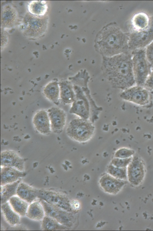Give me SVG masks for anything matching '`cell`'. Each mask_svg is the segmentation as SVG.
Here are the masks:
<instances>
[{"label":"cell","instance_id":"277c9868","mask_svg":"<svg viewBox=\"0 0 153 231\" xmlns=\"http://www.w3.org/2000/svg\"><path fill=\"white\" fill-rule=\"evenodd\" d=\"M95 128L94 123L90 120L78 117L70 121L66 128V133L71 140L83 143L92 138Z\"/></svg>","mask_w":153,"mask_h":231},{"label":"cell","instance_id":"4dcf8cb0","mask_svg":"<svg viewBox=\"0 0 153 231\" xmlns=\"http://www.w3.org/2000/svg\"><path fill=\"white\" fill-rule=\"evenodd\" d=\"M146 54L147 59L153 67V41L146 48Z\"/></svg>","mask_w":153,"mask_h":231},{"label":"cell","instance_id":"7a4b0ae2","mask_svg":"<svg viewBox=\"0 0 153 231\" xmlns=\"http://www.w3.org/2000/svg\"><path fill=\"white\" fill-rule=\"evenodd\" d=\"M101 69L103 76L113 88L123 90L136 84L131 52L103 56Z\"/></svg>","mask_w":153,"mask_h":231},{"label":"cell","instance_id":"4fadbf2b","mask_svg":"<svg viewBox=\"0 0 153 231\" xmlns=\"http://www.w3.org/2000/svg\"><path fill=\"white\" fill-rule=\"evenodd\" d=\"M25 165V160L15 151L10 149L5 150L1 152V167H11L24 171Z\"/></svg>","mask_w":153,"mask_h":231},{"label":"cell","instance_id":"3957f363","mask_svg":"<svg viewBox=\"0 0 153 231\" xmlns=\"http://www.w3.org/2000/svg\"><path fill=\"white\" fill-rule=\"evenodd\" d=\"M129 37L118 28L108 27L97 38V43L103 56L110 57L130 52L128 48Z\"/></svg>","mask_w":153,"mask_h":231},{"label":"cell","instance_id":"9a60e30c","mask_svg":"<svg viewBox=\"0 0 153 231\" xmlns=\"http://www.w3.org/2000/svg\"><path fill=\"white\" fill-rule=\"evenodd\" d=\"M32 123L35 130L42 135H48L52 132L48 113L45 110H39L35 113Z\"/></svg>","mask_w":153,"mask_h":231},{"label":"cell","instance_id":"7c38bea8","mask_svg":"<svg viewBox=\"0 0 153 231\" xmlns=\"http://www.w3.org/2000/svg\"><path fill=\"white\" fill-rule=\"evenodd\" d=\"M52 132L61 134L65 126L67 115L65 112L59 107L53 106L47 110Z\"/></svg>","mask_w":153,"mask_h":231},{"label":"cell","instance_id":"d6a6232c","mask_svg":"<svg viewBox=\"0 0 153 231\" xmlns=\"http://www.w3.org/2000/svg\"><path fill=\"white\" fill-rule=\"evenodd\" d=\"M4 32V31H3L2 33L1 32V40L2 39V40H1V47L2 46V48H3L4 46H5L6 45L8 41V37L7 34Z\"/></svg>","mask_w":153,"mask_h":231},{"label":"cell","instance_id":"cb8c5ba5","mask_svg":"<svg viewBox=\"0 0 153 231\" xmlns=\"http://www.w3.org/2000/svg\"><path fill=\"white\" fill-rule=\"evenodd\" d=\"M150 21V17L144 12H139L135 14L131 21L132 31H140L148 27Z\"/></svg>","mask_w":153,"mask_h":231},{"label":"cell","instance_id":"83f0119b","mask_svg":"<svg viewBox=\"0 0 153 231\" xmlns=\"http://www.w3.org/2000/svg\"><path fill=\"white\" fill-rule=\"evenodd\" d=\"M107 173L117 179L127 180L126 167L119 168L110 164L107 167Z\"/></svg>","mask_w":153,"mask_h":231},{"label":"cell","instance_id":"603a6c76","mask_svg":"<svg viewBox=\"0 0 153 231\" xmlns=\"http://www.w3.org/2000/svg\"><path fill=\"white\" fill-rule=\"evenodd\" d=\"M21 181L20 178L15 182L0 186L1 205L7 202L10 198L16 195L17 188Z\"/></svg>","mask_w":153,"mask_h":231},{"label":"cell","instance_id":"4316f807","mask_svg":"<svg viewBox=\"0 0 153 231\" xmlns=\"http://www.w3.org/2000/svg\"><path fill=\"white\" fill-rule=\"evenodd\" d=\"M27 8L31 14L42 16H45L47 12L48 6L45 1H33L29 3Z\"/></svg>","mask_w":153,"mask_h":231},{"label":"cell","instance_id":"d4e9b609","mask_svg":"<svg viewBox=\"0 0 153 231\" xmlns=\"http://www.w3.org/2000/svg\"><path fill=\"white\" fill-rule=\"evenodd\" d=\"M8 202L13 210L20 216L26 215L29 203L15 195L10 198Z\"/></svg>","mask_w":153,"mask_h":231},{"label":"cell","instance_id":"52a82bcc","mask_svg":"<svg viewBox=\"0 0 153 231\" xmlns=\"http://www.w3.org/2000/svg\"><path fill=\"white\" fill-rule=\"evenodd\" d=\"M128 35L129 51L146 48L153 41V15L150 17L147 27L140 31H132Z\"/></svg>","mask_w":153,"mask_h":231},{"label":"cell","instance_id":"ba28073f","mask_svg":"<svg viewBox=\"0 0 153 231\" xmlns=\"http://www.w3.org/2000/svg\"><path fill=\"white\" fill-rule=\"evenodd\" d=\"M38 198L48 203L69 212L72 207L69 200L64 194L56 190L39 189Z\"/></svg>","mask_w":153,"mask_h":231},{"label":"cell","instance_id":"e0dca14e","mask_svg":"<svg viewBox=\"0 0 153 231\" xmlns=\"http://www.w3.org/2000/svg\"><path fill=\"white\" fill-rule=\"evenodd\" d=\"M26 173L9 167H1L0 186L15 182L25 177Z\"/></svg>","mask_w":153,"mask_h":231},{"label":"cell","instance_id":"f546056e","mask_svg":"<svg viewBox=\"0 0 153 231\" xmlns=\"http://www.w3.org/2000/svg\"><path fill=\"white\" fill-rule=\"evenodd\" d=\"M132 157L126 158L114 157L112 159L110 164L119 168L127 167L131 160Z\"/></svg>","mask_w":153,"mask_h":231},{"label":"cell","instance_id":"6da1fadb","mask_svg":"<svg viewBox=\"0 0 153 231\" xmlns=\"http://www.w3.org/2000/svg\"><path fill=\"white\" fill-rule=\"evenodd\" d=\"M90 77L86 70L81 69L68 78L73 85L75 95L69 112L94 123L98 118L102 109L97 105L91 95L88 87Z\"/></svg>","mask_w":153,"mask_h":231},{"label":"cell","instance_id":"7402d4cb","mask_svg":"<svg viewBox=\"0 0 153 231\" xmlns=\"http://www.w3.org/2000/svg\"><path fill=\"white\" fill-rule=\"evenodd\" d=\"M1 209L4 218L11 226L18 225L20 220V216L12 208L8 202L1 205Z\"/></svg>","mask_w":153,"mask_h":231},{"label":"cell","instance_id":"8fae6325","mask_svg":"<svg viewBox=\"0 0 153 231\" xmlns=\"http://www.w3.org/2000/svg\"><path fill=\"white\" fill-rule=\"evenodd\" d=\"M126 170L128 182L134 186L140 185L146 175V167L143 160L138 157H133Z\"/></svg>","mask_w":153,"mask_h":231},{"label":"cell","instance_id":"484cf974","mask_svg":"<svg viewBox=\"0 0 153 231\" xmlns=\"http://www.w3.org/2000/svg\"><path fill=\"white\" fill-rule=\"evenodd\" d=\"M41 228L43 231H61L67 230L69 228L53 218L45 215L42 220Z\"/></svg>","mask_w":153,"mask_h":231},{"label":"cell","instance_id":"30bf717a","mask_svg":"<svg viewBox=\"0 0 153 231\" xmlns=\"http://www.w3.org/2000/svg\"><path fill=\"white\" fill-rule=\"evenodd\" d=\"M39 200L44 208L45 215L53 218L68 228L73 226L75 218L71 212L50 205L43 200Z\"/></svg>","mask_w":153,"mask_h":231},{"label":"cell","instance_id":"2e32d148","mask_svg":"<svg viewBox=\"0 0 153 231\" xmlns=\"http://www.w3.org/2000/svg\"><path fill=\"white\" fill-rule=\"evenodd\" d=\"M18 19V13L16 9L12 5L7 4L1 8V26L10 28L16 24Z\"/></svg>","mask_w":153,"mask_h":231},{"label":"cell","instance_id":"8992f818","mask_svg":"<svg viewBox=\"0 0 153 231\" xmlns=\"http://www.w3.org/2000/svg\"><path fill=\"white\" fill-rule=\"evenodd\" d=\"M48 17L39 16L30 14H27L23 21L22 32L26 37L37 38L45 33L48 26Z\"/></svg>","mask_w":153,"mask_h":231},{"label":"cell","instance_id":"9c48e42d","mask_svg":"<svg viewBox=\"0 0 153 231\" xmlns=\"http://www.w3.org/2000/svg\"><path fill=\"white\" fill-rule=\"evenodd\" d=\"M120 97L124 100L140 106L147 105L150 100L149 91L144 86L136 85L123 90Z\"/></svg>","mask_w":153,"mask_h":231},{"label":"cell","instance_id":"5bb4252c","mask_svg":"<svg viewBox=\"0 0 153 231\" xmlns=\"http://www.w3.org/2000/svg\"><path fill=\"white\" fill-rule=\"evenodd\" d=\"M99 182L101 188L104 192L112 195L118 194L127 183L126 180L117 179L108 173L102 176Z\"/></svg>","mask_w":153,"mask_h":231},{"label":"cell","instance_id":"44dd1931","mask_svg":"<svg viewBox=\"0 0 153 231\" xmlns=\"http://www.w3.org/2000/svg\"><path fill=\"white\" fill-rule=\"evenodd\" d=\"M25 216L33 220H42L45 214L44 208L39 201H34L29 205Z\"/></svg>","mask_w":153,"mask_h":231},{"label":"cell","instance_id":"ffe728a7","mask_svg":"<svg viewBox=\"0 0 153 231\" xmlns=\"http://www.w3.org/2000/svg\"><path fill=\"white\" fill-rule=\"evenodd\" d=\"M43 94L50 101L58 104L60 99V90L59 82L53 80L48 83L43 88Z\"/></svg>","mask_w":153,"mask_h":231},{"label":"cell","instance_id":"f1b7e54d","mask_svg":"<svg viewBox=\"0 0 153 231\" xmlns=\"http://www.w3.org/2000/svg\"><path fill=\"white\" fill-rule=\"evenodd\" d=\"M134 154V150L129 148L125 147L120 148L117 149L114 154V157L126 158L133 157Z\"/></svg>","mask_w":153,"mask_h":231},{"label":"cell","instance_id":"ac0fdd59","mask_svg":"<svg viewBox=\"0 0 153 231\" xmlns=\"http://www.w3.org/2000/svg\"><path fill=\"white\" fill-rule=\"evenodd\" d=\"M60 90V100L64 104H72L75 98L73 85L68 79L59 82Z\"/></svg>","mask_w":153,"mask_h":231},{"label":"cell","instance_id":"5b68a950","mask_svg":"<svg viewBox=\"0 0 153 231\" xmlns=\"http://www.w3.org/2000/svg\"><path fill=\"white\" fill-rule=\"evenodd\" d=\"M133 70L136 85L144 86L152 70V66L146 56V48L131 52Z\"/></svg>","mask_w":153,"mask_h":231},{"label":"cell","instance_id":"d6986e66","mask_svg":"<svg viewBox=\"0 0 153 231\" xmlns=\"http://www.w3.org/2000/svg\"><path fill=\"white\" fill-rule=\"evenodd\" d=\"M38 191L39 189L21 182L17 188L16 195L30 204L38 198Z\"/></svg>","mask_w":153,"mask_h":231},{"label":"cell","instance_id":"1f68e13d","mask_svg":"<svg viewBox=\"0 0 153 231\" xmlns=\"http://www.w3.org/2000/svg\"><path fill=\"white\" fill-rule=\"evenodd\" d=\"M144 87L149 91L153 90V67Z\"/></svg>","mask_w":153,"mask_h":231}]
</instances>
